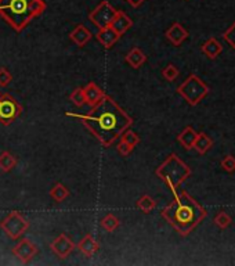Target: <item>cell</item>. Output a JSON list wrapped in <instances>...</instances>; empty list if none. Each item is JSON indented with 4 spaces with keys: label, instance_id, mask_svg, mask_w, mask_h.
I'll return each instance as SVG.
<instances>
[{
    "label": "cell",
    "instance_id": "25",
    "mask_svg": "<svg viewBox=\"0 0 235 266\" xmlns=\"http://www.w3.org/2000/svg\"><path fill=\"white\" fill-rule=\"evenodd\" d=\"M121 142H125L126 144H129L130 147H136L137 144L140 143V136L133 132V130H129L126 129L123 133L121 135Z\"/></svg>",
    "mask_w": 235,
    "mask_h": 266
},
{
    "label": "cell",
    "instance_id": "6",
    "mask_svg": "<svg viewBox=\"0 0 235 266\" xmlns=\"http://www.w3.org/2000/svg\"><path fill=\"white\" fill-rule=\"evenodd\" d=\"M28 227H29L28 221L17 211H13V212L6 215L4 219L0 222V229L11 240H18L19 237L28 230Z\"/></svg>",
    "mask_w": 235,
    "mask_h": 266
},
{
    "label": "cell",
    "instance_id": "7",
    "mask_svg": "<svg viewBox=\"0 0 235 266\" xmlns=\"http://www.w3.org/2000/svg\"><path fill=\"white\" fill-rule=\"evenodd\" d=\"M22 107L11 94L0 96V123L8 126L21 115Z\"/></svg>",
    "mask_w": 235,
    "mask_h": 266
},
{
    "label": "cell",
    "instance_id": "19",
    "mask_svg": "<svg viewBox=\"0 0 235 266\" xmlns=\"http://www.w3.org/2000/svg\"><path fill=\"white\" fill-rule=\"evenodd\" d=\"M197 136H198L197 132L192 129L191 126H187V128L178 135L177 140L178 143L181 144L185 150H191L192 149V146H194V142H195Z\"/></svg>",
    "mask_w": 235,
    "mask_h": 266
},
{
    "label": "cell",
    "instance_id": "14",
    "mask_svg": "<svg viewBox=\"0 0 235 266\" xmlns=\"http://www.w3.org/2000/svg\"><path fill=\"white\" fill-rule=\"evenodd\" d=\"M83 93H84L86 104H89V105H95L105 96L104 90L100 86H97L94 82H90L89 85H86V88H83Z\"/></svg>",
    "mask_w": 235,
    "mask_h": 266
},
{
    "label": "cell",
    "instance_id": "10",
    "mask_svg": "<svg viewBox=\"0 0 235 266\" xmlns=\"http://www.w3.org/2000/svg\"><path fill=\"white\" fill-rule=\"evenodd\" d=\"M50 247L54 255H57L60 260H65L68 255H71V253L75 250L77 246L74 244V241L71 240L67 234H60L58 237L54 239Z\"/></svg>",
    "mask_w": 235,
    "mask_h": 266
},
{
    "label": "cell",
    "instance_id": "8",
    "mask_svg": "<svg viewBox=\"0 0 235 266\" xmlns=\"http://www.w3.org/2000/svg\"><path fill=\"white\" fill-rule=\"evenodd\" d=\"M116 11L118 10L112 4H109V1L104 0L89 14V20L93 25L101 29V28L109 26L111 21L114 20Z\"/></svg>",
    "mask_w": 235,
    "mask_h": 266
},
{
    "label": "cell",
    "instance_id": "15",
    "mask_svg": "<svg viewBox=\"0 0 235 266\" xmlns=\"http://www.w3.org/2000/svg\"><path fill=\"white\" fill-rule=\"evenodd\" d=\"M70 39L78 45L79 47H83L90 39H91V32L82 24H79L74 28V31L70 33Z\"/></svg>",
    "mask_w": 235,
    "mask_h": 266
},
{
    "label": "cell",
    "instance_id": "16",
    "mask_svg": "<svg viewBox=\"0 0 235 266\" xmlns=\"http://www.w3.org/2000/svg\"><path fill=\"white\" fill-rule=\"evenodd\" d=\"M78 250L83 254V255H86V257H93L97 251H98V243L94 240V237L91 236V234H86L84 237H83L82 240L79 241V244H78Z\"/></svg>",
    "mask_w": 235,
    "mask_h": 266
},
{
    "label": "cell",
    "instance_id": "4",
    "mask_svg": "<svg viewBox=\"0 0 235 266\" xmlns=\"http://www.w3.org/2000/svg\"><path fill=\"white\" fill-rule=\"evenodd\" d=\"M155 175L167 184V187L172 190L173 195H174L177 193L180 184L184 182L185 179L190 177L191 169L176 154H170L157 168Z\"/></svg>",
    "mask_w": 235,
    "mask_h": 266
},
{
    "label": "cell",
    "instance_id": "24",
    "mask_svg": "<svg viewBox=\"0 0 235 266\" xmlns=\"http://www.w3.org/2000/svg\"><path fill=\"white\" fill-rule=\"evenodd\" d=\"M119 225H121V222L114 214H107L101 219V227L107 232H114L119 227Z\"/></svg>",
    "mask_w": 235,
    "mask_h": 266
},
{
    "label": "cell",
    "instance_id": "30",
    "mask_svg": "<svg viewBox=\"0 0 235 266\" xmlns=\"http://www.w3.org/2000/svg\"><path fill=\"white\" fill-rule=\"evenodd\" d=\"M11 81H13V75L8 72L7 68L1 67L0 68V88H6L7 85H10Z\"/></svg>",
    "mask_w": 235,
    "mask_h": 266
},
{
    "label": "cell",
    "instance_id": "11",
    "mask_svg": "<svg viewBox=\"0 0 235 266\" xmlns=\"http://www.w3.org/2000/svg\"><path fill=\"white\" fill-rule=\"evenodd\" d=\"M166 38L173 46H180L188 38V31L180 22H174L167 31H166Z\"/></svg>",
    "mask_w": 235,
    "mask_h": 266
},
{
    "label": "cell",
    "instance_id": "1",
    "mask_svg": "<svg viewBox=\"0 0 235 266\" xmlns=\"http://www.w3.org/2000/svg\"><path fill=\"white\" fill-rule=\"evenodd\" d=\"M65 115L80 119L104 147L112 146L133 123V119L129 117L126 111L107 94L93 105V110L89 114L65 112Z\"/></svg>",
    "mask_w": 235,
    "mask_h": 266
},
{
    "label": "cell",
    "instance_id": "26",
    "mask_svg": "<svg viewBox=\"0 0 235 266\" xmlns=\"http://www.w3.org/2000/svg\"><path fill=\"white\" fill-rule=\"evenodd\" d=\"M178 75H180V71H178V68L174 64L166 65L165 68H163V71H162V77H163L166 81H169V82H173L174 79L177 78Z\"/></svg>",
    "mask_w": 235,
    "mask_h": 266
},
{
    "label": "cell",
    "instance_id": "5",
    "mask_svg": "<svg viewBox=\"0 0 235 266\" xmlns=\"http://www.w3.org/2000/svg\"><path fill=\"white\" fill-rule=\"evenodd\" d=\"M177 93L190 105H197L202 98L206 97V94L209 93V88L197 75H190L178 86Z\"/></svg>",
    "mask_w": 235,
    "mask_h": 266
},
{
    "label": "cell",
    "instance_id": "18",
    "mask_svg": "<svg viewBox=\"0 0 235 266\" xmlns=\"http://www.w3.org/2000/svg\"><path fill=\"white\" fill-rule=\"evenodd\" d=\"M125 60H126V63L130 65V67H133V68L137 70V68H140L141 65L146 63L147 56L141 52V49H139V47H133L130 52L127 53Z\"/></svg>",
    "mask_w": 235,
    "mask_h": 266
},
{
    "label": "cell",
    "instance_id": "32",
    "mask_svg": "<svg viewBox=\"0 0 235 266\" xmlns=\"http://www.w3.org/2000/svg\"><path fill=\"white\" fill-rule=\"evenodd\" d=\"M132 150H133V147H130V146L125 143V142H121V143L118 144V153H119L122 157L129 156V154L132 153Z\"/></svg>",
    "mask_w": 235,
    "mask_h": 266
},
{
    "label": "cell",
    "instance_id": "23",
    "mask_svg": "<svg viewBox=\"0 0 235 266\" xmlns=\"http://www.w3.org/2000/svg\"><path fill=\"white\" fill-rule=\"evenodd\" d=\"M68 195H70V190L65 187L63 183H57V184L50 190V197L56 202H63Z\"/></svg>",
    "mask_w": 235,
    "mask_h": 266
},
{
    "label": "cell",
    "instance_id": "21",
    "mask_svg": "<svg viewBox=\"0 0 235 266\" xmlns=\"http://www.w3.org/2000/svg\"><path fill=\"white\" fill-rule=\"evenodd\" d=\"M17 165V158L8 153V151H3L0 154V171L3 172H11Z\"/></svg>",
    "mask_w": 235,
    "mask_h": 266
},
{
    "label": "cell",
    "instance_id": "9",
    "mask_svg": "<svg viewBox=\"0 0 235 266\" xmlns=\"http://www.w3.org/2000/svg\"><path fill=\"white\" fill-rule=\"evenodd\" d=\"M13 254L22 264H29L38 254V247L35 246L31 240H21L17 246L13 248Z\"/></svg>",
    "mask_w": 235,
    "mask_h": 266
},
{
    "label": "cell",
    "instance_id": "33",
    "mask_svg": "<svg viewBox=\"0 0 235 266\" xmlns=\"http://www.w3.org/2000/svg\"><path fill=\"white\" fill-rule=\"evenodd\" d=\"M127 3L130 4L132 7H134V8H137V7H140L146 0H126Z\"/></svg>",
    "mask_w": 235,
    "mask_h": 266
},
{
    "label": "cell",
    "instance_id": "12",
    "mask_svg": "<svg viewBox=\"0 0 235 266\" xmlns=\"http://www.w3.org/2000/svg\"><path fill=\"white\" fill-rule=\"evenodd\" d=\"M132 25H133L132 18L127 17L126 14L123 13V11H119V10L116 11L114 20L111 21V24H109V26H111L119 36H122L123 33H126L127 31L132 28Z\"/></svg>",
    "mask_w": 235,
    "mask_h": 266
},
{
    "label": "cell",
    "instance_id": "3",
    "mask_svg": "<svg viewBox=\"0 0 235 266\" xmlns=\"http://www.w3.org/2000/svg\"><path fill=\"white\" fill-rule=\"evenodd\" d=\"M46 10L45 0H0V17L21 32Z\"/></svg>",
    "mask_w": 235,
    "mask_h": 266
},
{
    "label": "cell",
    "instance_id": "28",
    "mask_svg": "<svg viewBox=\"0 0 235 266\" xmlns=\"http://www.w3.org/2000/svg\"><path fill=\"white\" fill-rule=\"evenodd\" d=\"M231 222H233L231 216H230L229 214H226L224 211L219 212V214L216 215V218H215V223H216L217 226L220 227V229H226V227H229L230 225H231Z\"/></svg>",
    "mask_w": 235,
    "mask_h": 266
},
{
    "label": "cell",
    "instance_id": "2",
    "mask_svg": "<svg viewBox=\"0 0 235 266\" xmlns=\"http://www.w3.org/2000/svg\"><path fill=\"white\" fill-rule=\"evenodd\" d=\"M162 216L178 234L188 236L208 216V211L183 190L174 194V200L162 211Z\"/></svg>",
    "mask_w": 235,
    "mask_h": 266
},
{
    "label": "cell",
    "instance_id": "31",
    "mask_svg": "<svg viewBox=\"0 0 235 266\" xmlns=\"http://www.w3.org/2000/svg\"><path fill=\"white\" fill-rule=\"evenodd\" d=\"M222 168L229 174L235 172V158L233 156H226L222 160Z\"/></svg>",
    "mask_w": 235,
    "mask_h": 266
},
{
    "label": "cell",
    "instance_id": "17",
    "mask_svg": "<svg viewBox=\"0 0 235 266\" xmlns=\"http://www.w3.org/2000/svg\"><path fill=\"white\" fill-rule=\"evenodd\" d=\"M223 52V46L222 43L219 42L215 38H210L205 42L204 45H202V53H204L206 57H209V59H216L217 56H220Z\"/></svg>",
    "mask_w": 235,
    "mask_h": 266
},
{
    "label": "cell",
    "instance_id": "20",
    "mask_svg": "<svg viewBox=\"0 0 235 266\" xmlns=\"http://www.w3.org/2000/svg\"><path fill=\"white\" fill-rule=\"evenodd\" d=\"M212 146H213V140H212L208 135H205V133H198V136L197 139H195V142H194L192 149L197 150L199 154H205L206 151H209V150L212 149Z\"/></svg>",
    "mask_w": 235,
    "mask_h": 266
},
{
    "label": "cell",
    "instance_id": "13",
    "mask_svg": "<svg viewBox=\"0 0 235 266\" xmlns=\"http://www.w3.org/2000/svg\"><path fill=\"white\" fill-rule=\"evenodd\" d=\"M95 38H97V40H98V42L101 43V46H104L105 49H111V47L119 40L121 36L115 32L111 26H105V28L98 29V32L95 35Z\"/></svg>",
    "mask_w": 235,
    "mask_h": 266
},
{
    "label": "cell",
    "instance_id": "22",
    "mask_svg": "<svg viewBox=\"0 0 235 266\" xmlns=\"http://www.w3.org/2000/svg\"><path fill=\"white\" fill-rule=\"evenodd\" d=\"M137 208L143 211L144 214H150L151 211H154L157 208V201L154 200L151 195H143L137 200Z\"/></svg>",
    "mask_w": 235,
    "mask_h": 266
},
{
    "label": "cell",
    "instance_id": "29",
    "mask_svg": "<svg viewBox=\"0 0 235 266\" xmlns=\"http://www.w3.org/2000/svg\"><path fill=\"white\" fill-rule=\"evenodd\" d=\"M223 39L226 40V42H227V43H229V45L235 50V22L230 26L226 32L223 33Z\"/></svg>",
    "mask_w": 235,
    "mask_h": 266
},
{
    "label": "cell",
    "instance_id": "27",
    "mask_svg": "<svg viewBox=\"0 0 235 266\" xmlns=\"http://www.w3.org/2000/svg\"><path fill=\"white\" fill-rule=\"evenodd\" d=\"M70 100L75 104L77 107H82L86 104V98H84V93H83V88H78L70 94Z\"/></svg>",
    "mask_w": 235,
    "mask_h": 266
},
{
    "label": "cell",
    "instance_id": "34",
    "mask_svg": "<svg viewBox=\"0 0 235 266\" xmlns=\"http://www.w3.org/2000/svg\"><path fill=\"white\" fill-rule=\"evenodd\" d=\"M0 96H1V93H0Z\"/></svg>",
    "mask_w": 235,
    "mask_h": 266
}]
</instances>
